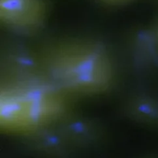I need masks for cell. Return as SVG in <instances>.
<instances>
[{"label":"cell","mask_w":158,"mask_h":158,"mask_svg":"<svg viewBox=\"0 0 158 158\" xmlns=\"http://www.w3.org/2000/svg\"><path fill=\"white\" fill-rule=\"evenodd\" d=\"M156 36H157V39H158V25H157V28H156Z\"/></svg>","instance_id":"5b68a950"},{"label":"cell","mask_w":158,"mask_h":158,"mask_svg":"<svg viewBox=\"0 0 158 158\" xmlns=\"http://www.w3.org/2000/svg\"><path fill=\"white\" fill-rule=\"evenodd\" d=\"M39 57L48 79L59 88L98 93L112 81L111 58L97 41L80 38L56 40L46 45Z\"/></svg>","instance_id":"6da1fadb"},{"label":"cell","mask_w":158,"mask_h":158,"mask_svg":"<svg viewBox=\"0 0 158 158\" xmlns=\"http://www.w3.org/2000/svg\"><path fill=\"white\" fill-rule=\"evenodd\" d=\"M102 2H104L107 4L110 5H116L120 4L121 3H124L125 2L128 1V0H100Z\"/></svg>","instance_id":"277c9868"},{"label":"cell","mask_w":158,"mask_h":158,"mask_svg":"<svg viewBox=\"0 0 158 158\" xmlns=\"http://www.w3.org/2000/svg\"><path fill=\"white\" fill-rule=\"evenodd\" d=\"M48 10L46 0H0V22L14 33L33 35L45 26Z\"/></svg>","instance_id":"3957f363"},{"label":"cell","mask_w":158,"mask_h":158,"mask_svg":"<svg viewBox=\"0 0 158 158\" xmlns=\"http://www.w3.org/2000/svg\"><path fill=\"white\" fill-rule=\"evenodd\" d=\"M11 83L3 88L0 97V123L4 130L32 132L62 114L64 100L55 88L32 77Z\"/></svg>","instance_id":"7a4b0ae2"}]
</instances>
